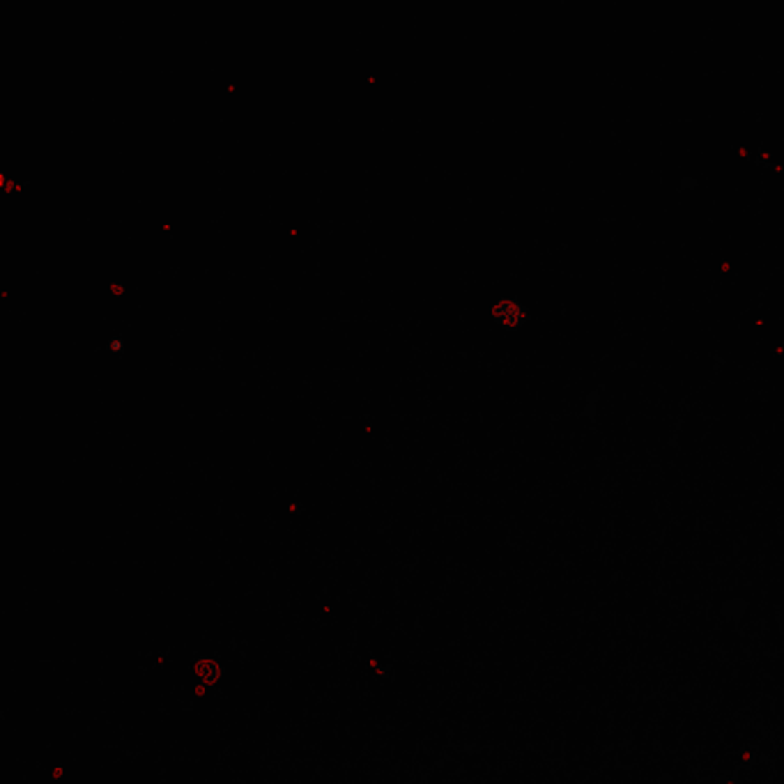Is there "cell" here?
<instances>
[{
    "mask_svg": "<svg viewBox=\"0 0 784 784\" xmlns=\"http://www.w3.org/2000/svg\"><path fill=\"white\" fill-rule=\"evenodd\" d=\"M195 674L203 678V683H216L223 676V667L214 658H198L195 660Z\"/></svg>",
    "mask_w": 784,
    "mask_h": 784,
    "instance_id": "2",
    "label": "cell"
},
{
    "mask_svg": "<svg viewBox=\"0 0 784 784\" xmlns=\"http://www.w3.org/2000/svg\"><path fill=\"white\" fill-rule=\"evenodd\" d=\"M697 189H699V180L697 178H688V175L678 180V187H676L678 193H688V191H697Z\"/></svg>",
    "mask_w": 784,
    "mask_h": 784,
    "instance_id": "4",
    "label": "cell"
},
{
    "mask_svg": "<svg viewBox=\"0 0 784 784\" xmlns=\"http://www.w3.org/2000/svg\"><path fill=\"white\" fill-rule=\"evenodd\" d=\"M598 405H601V389H591L584 398V407L580 409V417L589 419L594 424L598 419Z\"/></svg>",
    "mask_w": 784,
    "mask_h": 784,
    "instance_id": "3",
    "label": "cell"
},
{
    "mask_svg": "<svg viewBox=\"0 0 784 784\" xmlns=\"http://www.w3.org/2000/svg\"><path fill=\"white\" fill-rule=\"evenodd\" d=\"M492 322L504 332H518L531 320L529 306L518 297H499L490 308Z\"/></svg>",
    "mask_w": 784,
    "mask_h": 784,
    "instance_id": "1",
    "label": "cell"
}]
</instances>
